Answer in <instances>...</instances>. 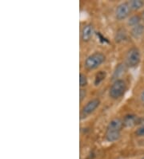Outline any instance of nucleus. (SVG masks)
<instances>
[{
	"label": "nucleus",
	"instance_id": "f257e3e1",
	"mask_svg": "<svg viewBox=\"0 0 144 159\" xmlns=\"http://www.w3.org/2000/svg\"><path fill=\"white\" fill-rule=\"evenodd\" d=\"M105 60L106 57L103 53L94 52L86 58L85 60L84 66L87 70L95 69L99 67L105 61Z\"/></svg>",
	"mask_w": 144,
	"mask_h": 159
},
{
	"label": "nucleus",
	"instance_id": "f03ea898",
	"mask_svg": "<svg viewBox=\"0 0 144 159\" xmlns=\"http://www.w3.org/2000/svg\"><path fill=\"white\" fill-rule=\"evenodd\" d=\"M127 89V84L123 80H116L110 88L109 95L113 99H119V97L124 94L125 91Z\"/></svg>",
	"mask_w": 144,
	"mask_h": 159
},
{
	"label": "nucleus",
	"instance_id": "7ed1b4c3",
	"mask_svg": "<svg viewBox=\"0 0 144 159\" xmlns=\"http://www.w3.org/2000/svg\"><path fill=\"white\" fill-rule=\"evenodd\" d=\"M140 52L137 48L133 47L131 49H129L126 56V63L127 65L130 68H134L138 66V64L140 62Z\"/></svg>",
	"mask_w": 144,
	"mask_h": 159
},
{
	"label": "nucleus",
	"instance_id": "20e7f679",
	"mask_svg": "<svg viewBox=\"0 0 144 159\" xmlns=\"http://www.w3.org/2000/svg\"><path fill=\"white\" fill-rule=\"evenodd\" d=\"M131 9L129 6L128 2H124V3H121L120 5L118 6L115 11V16L116 19L119 20H125L127 16L130 15Z\"/></svg>",
	"mask_w": 144,
	"mask_h": 159
},
{
	"label": "nucleus",
	"instance_id": "39448f33",
	"mask_svg": "<svg viewBox=\"0 0 144 159\" xmlns=\"http://www.w3.org/2000/svg\"><path fill=\"white\" fill-rule=\"evenodd\" d=\"M100 105V100L99 99H93L89 101L86 105L82 109V114L84 115L85 116L87 115L92 113Z\"/></svg>",
	"mask_w": 144,
	"mask_h": 159
},
{
	"label": "nucleus",
	"instance_id": "423d86ee",
	"mask_svg": "<svg viewBox=\"0 0 144 159\" xmlns=\"http://www.w3.org/2000/svg\"><path fill=\"white\" fill-rule=\"evenodd\" d=\"M93 35V26L91 24H86L82 29L81 39L83 42H87L90 39Z\"/></svg>",
	"mask_w": 144,
	"mask_h": 159
},
{
	"label": "nucleus",
	"instance_id": "0eeeda50",
	"mask_svg": "<svg viewBox=\"0 0 144 159\" xmlns=\"http://www.w3.org/2000/svg\"><path fill=\"white\" fill-rule=\"evenodd\" d=\"M140 120H138V116L134 114H127L124 116L123 120V126L125 127H132L138 123Z\"/></svg>",
	"mask_w": 144,
	"mask_h": 159
},
{
	"label": "nucleus",
	"instance_id": "6e6552de",
	"mask_svg": "<svg viewBox=\"0 0 144 159\" xmlns=\"http://www.w3.org/2000/svg\"><path fill=\"white\" fill-rule=\"evenodd\" d=\"M123 127V120L119 118H115L111 120L107 127V131H120Z\"/></svg>",
	"mask_w": 144,
	"mask_h": 159
},
{
	"label": "nucleus",
	"instance_id": "1a4fd4ad",
	"mask_svg": "<svg viewBox=\"0 0 144 159\" xmlns=\"http://www.w3.org/2000/svg\"><path fill=\"white\" fill-rule=\"evenodd\" d=\"M120 131H107L106 132L105 134V138L107 142H116L120 138Z\"/></svg>",
	"mask_w": 144,
	"mask_h": 159
},
{
	"label": "nucleus",
	"instance_id": "9d476101",
	"mask_svg": "<svg viewBox=\"0 0 144 159\" xmlns=\"http://www.w3.org/2000/svg\"><path fill=\"white\" fill-rule=\"evenodd\" d=\"M144 33V25L142 24H138L135 27H132L131 31V34L134 38H140Z\"/></svg>",
	"mask_w": 144,
	"mask_h": 159
},
{
	"label": "nucleus",
	"instance_id": "9b49d317",
	"mask_svg": "<svg viewBox=\"0 0 144 159\" xmlns=\"http://www.w3.org/2000/svg\"><path fill=\"white\" fill-rule=\"evenodd\" d=\"M128 3L131 10L134 11L139 10L144 6V1H142V0H131Z\"/></svg>",
	"mask_w": 144,
	"mask_h": 159
},
{
	"label": "nucleus",
	"instance_id": "f8f14e48",
	"mask_svg": "<svg viewBox=\"0 0 144 159\" xmlns=\"http://www.w3.org/2000/svg\"><path fill=\"white\" fill-rule=\"evenodd\" d=\"M106 76H107V73L105 71H99L98 72H97L95 77H94V85H99L100 84L105 80Z\"/></svg>",
	"mask_w": 144,
	"mask_h": 159
},
{
	"label": "nucleus",
	"instance_id": "ddd939ff",
	"mask_svg": "<svg viewBox=\"0 0 144 159\" xmlns=\"http://www.w3.org/2000/svg\"><path fill=\"white\" fill-rule=\"evenodd\" d=\"M127 39V32L124 29L118 30L115 35V41L116 42H121Z\"/></svg>",
	"mask_w": 144,
	"mask_h": 159
},
{
	"label": "nucleus",
	"instance_id": "4468645a",
	"mask_svg": "<svg viewBox=\"0 0 144 159\" xmlns=\"http://www.w3.org/2000/svg\"><path fill=\"white\" fill-rule=\"evenodd\" d=\"M124 72H126V68H125V65L123 64H119L117 67H116V69H115V72H114L113 78H118L119 76H121L124 73Z\"/></svg>",
	"mask_w": 144,
	"mask_h": 159
},
{
	"label": "nucleus",
	"instance_id": "2eb2a0df",
	"mask_svg": "<svg viewBox=\"0 0 144 159\" xmlns=\"http://www.w3.org/2000/svg\"><path fill=\"white\" fill-rule=\"evenodd\" d=\"M140 21H141V18L139 17L138 16H132L130 19H129L128 22H127V24L129 26H131V27H134L135 26L138 25V24H140Z\"/></svg>",
	"mask_w": 144,
	"mask_h": 159
},
{
	"label": "nucleus",
	"instance_id": "dca6fc26",
	"mask_svg": "<svg viewBox=\"0 0 144 159\" xmlns=\"http://www.w3.org/2000/svg\"><path fill=\"white\" fill-rule=\"evenodd\" d=\"M87 83H88L87 77L85 76L84 74L80 73V75H79V85H80V87H86L87 85Z\"/></svg>",
	"mask_w": 144,
	"mask_h": 159
},
{
	"label": "nucleus",
	"instance_id": "f3484780",
	"mask_svg": "<svg viewBox=\"0 0 144 159\" xmlns=\"http://www.w3.org/2000/svg\"><path fill=\"white\" fill-rule=\"evenodd\" d=\"M135 134H136L138 137H144V125L139 127V128L136 130Z\"/></svg>",
	"mask_w": 144,
	"mask_h": 159
},
{
	"label": "nucleus",
	"instance_id": "a211bd4d",
	"mask_svg": "<svg viewBox=\"0 0 144 159\" xmlns=\"http://www.w3.org/2000/svg\"><path fill=\"white\" fill-rule=\"evenodd\" d=\"M86 89H80V90H79V101H83V100L84 99L85 97H86Z\"/></svg>",
	"mask_w": 144,
	"mask_h": 159
},
{
	"label": "nucleus",
	"instance_id": "6ab92c4d",
	"mask_svg": "<svg viewBox=\"0 0 144 159\" xmlns=\"http://www.w3.org/2000/svg\"><path fill=\"white\" fill-rule=\"evenodd\" d=\"M97 35H98V36H99V38L101 39H100V40H101V42H103V43H105V42H107V43H108V40L107 39H105V38H103V35H101V34L99 33V32H98V33H97Z\"/></svg>",
	"mask_w": 144,
	"mask_h": 159
},
{
	"label": "nucleus",
	"instance_id": "aec40b11",
	"mask_svg": "<svg viewBox=\"0 0 144 159\" xmlns=\"http://www.w3.org/2000/svg\"><path fill=\"white\" fill-rule=\"evenodd\" d=\"M141 100H142V102H144V91L142 92V94H141Z\"/></svg>",
	"mask_w": 144,
	"mask_h": 159
},
{
	"label": "nucleus",
	"instance_id": "412c9836",
	"mask_svg": "<svg viewBox=\"0 0 144 159\" xmlns=\"http://www.w3.org/2000/svg\"><path fill=\"white\" fill-rule=\"evenodd\" d=\"M141 18H142V20H144V10L142 11V16H141Z\"/></svg>",
	"mask_w": 144,
	"mask_h": 159
},
{
	"label": "nucleus",
	"instance_id": "4be33fe9",
	"mask_svg": "<svg viewBox=\"0 0 144 159\" xmlns=\"http://www.w3.org/2000/svg\"><path fill=\"white\" fill-rule=\"evenodd\" d=\"M142 125H144V119L142 120Z\"/></svg>",
	"mask_w": 144,
	"mask_h": 159
},
{
	"label": "nucleus",
	"instance_id": "5701e85b",
	"mask_svg": "<svg viewBox=\"0 0 144 159\" xmlns=\"http://www.w3.org/2000/svg\"><path fill=\"white\" fill-rule=\"evenodd\" d=\"M142 159H144V157H143V158H142Z\"/></svg>",
	"mask_w": 144,
	"mask_h": 159
}]
</instances>
